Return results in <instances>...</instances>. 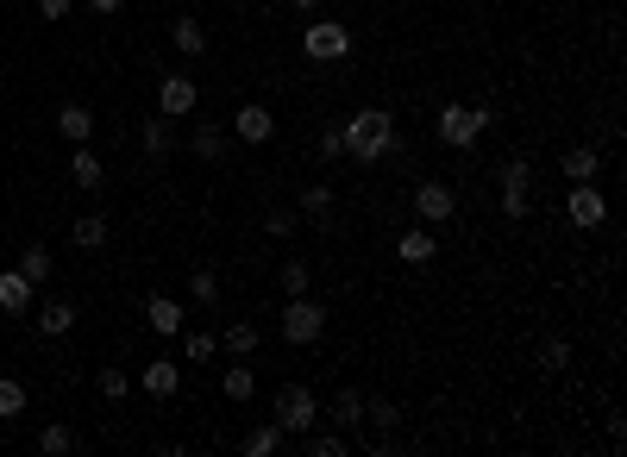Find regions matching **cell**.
Returning <instances> with one entry per match:
<instances>
[{
	"instance_id": "1",
	"label": "cell",
	"mask_w": 627,
	"mask_h": 457,
	"mask_svg": "<svg viewBox=\"0 0 627 457\" xmlns=\"http://www.w3.org/2000/svg\"><path fill=\"white\" fill-rule=\"evenodd\" d=\"M339 138H345V157H352V163H383L402 144L389 107H358L352 119H339Z\"/></svg>"
},
{
	"instance_id": "2",
	"label": "cell",
	"mask_w": 627,
	"mask_h": 457,
	"mask_svg": "<svg viewBox=\"0 0 627 457\" xmlns=\"http://www.w3.org/2000/svg\"><path fill=\"white\" fill-rule=\"evenodd\" d=\"M490 126H496V107L490 101H483V107H458V101L439 107V144H452V151H471Z\"/></svg>"
},
{
	"instance_id": "3",
	"label": "cell",
	"mask_w": 627,
	"mask_h": 457,
	"mask_svg": "<svg viewBox=\"0 0 627 457\" xmlns=\"http://www.w3.org/2000/svg\"><path fill=\"white\" fill-rule=\"evenodd\" d=\"M496 182H502V220H527V213H533V163L508 157L496 170Z\"/></svg>"
},
{
	"instance_id": "4",
	"label": "cell",
	"mask_w": 627,
	"mask_h": 457,
	"mask_svg": "<svg viewBox=\"0 0 627 457\" xmlns=\"http://www.w3.org/2000/svg\"><path fill=\"white\" fill-rule=\"evenodd\" d=\"M314 420H320L314 389H308V382H283V389H276V426H283L289 439H295V432H308Z\"/></svg>"
},
{
	"instance_id": "5",
	"label": "cell",
	"mask_w": 627,
	"mask_h": 457,
	"mask_svg": "<svg viewBox=\"0 0 627 457\" xmlns=\"http://www.w3.org/2000/svg\"><path fill=\"white\" fill-rule=\"evenodd\" d=\"M320 332H327V307L308 301V295H289L283 301V339L289 345H320Z\"/></svg>"
},
{
	"instance_id": "6",
	"label": "cell",
	"mask_w": 627,
	"mask_h": 457,
	"mask_svg": "<svg viewBox=\"0 0 627 457\" xmlns=\"http://www.w3.org/2000/svg\"><path fill=\"white\" fill-rule=\"evenodd\" d=\"M301 51L314 63H345L352 57V26H339V19H314L308 32H301Z\"/></svg>"
},
{
	"instance_id": "7",
	"label": "cell",
	"mask_w": 627,
	"mask_h": 457,
	"mask_svg": "<svg viewBox=\"0 0 627 457\" xmlns=\"http://www.w3.org/2000/svg\"><path fill=\"white\" fill-rule=\"evenodd\" d=\"M452 213H458V188H452V182L433 176V182L414 188V220H421V226H446Z\"/></svg>"
},
{
	"instance_id": "8",
	"label": "cell",
	"mask_w": 627,
	"mask_h": 457,
	"mask_svg": "<svg viewBox=\"0 0 627 457\" xmlns=\"http://www.w3.org/2000/svg\"><path fill=\"white\" fill-rule=\"evenodd\" d=\"M565 220H571V226H584V232L609 226V201H602V188H596V182H571V195H565Z\"/></svg>"
},
{
	"instance_id": "9",
	"label": "cell",
	"mask_w": 627,
	"mask_h": 457,
	"mask_svg": "<svg viewBox=\"0 0 627 457\" xmlns=\"http://www.w3.org/2000/svg\"><path fill=\"white\" fill-rule=\"evenodd\" d=\"M195 107H201L195 76H164V82H157V113H164V119H189Z\"/></svg>"
},
{
	"instance_id": "10",
	"label": "cell",
	"mask_w": 627,
	"mask_h": 457,
	"mask_svg": "<svg viewBox=\"0 0 627 457\" xmlns=\"http://www.w3.org/2000/svg\"><path fill=\"white\" fill-rule=\"evenodd\" d=\"M182 326H189V307H182L176 295H151L145 301V332H157V339H182Z\"/></svg>"
},
{
	"instance_id": "11",
	"label": "cell",
	"mask_w": 627,
	"mask_h": 457,
	"mask_svg": "<svg viewBox=\"0 0 627 457\" xmlns=\"http://www.w3.org/2000/svg\"><path fill=\"white\" fill-rule=\"evenodd\" d=\"M138 389L157 395V401H170V395L182 389V364H176V357H151V364L138 370Z\"/></svg>"
},
{
	"instance_id": "12",
	"label": "cell",
	"mask_w": 627,
	"mask_h": 457,
	"mask_svg": "<svg viewBox=\"0 0 627 457\" xmlns=\"http://www.w3.org/2000/svg\"><path fill=\"white\" fill-rule=\"evenodd\" d=\"M232 132H239V144H270V132H276V119H270V107H258V101H245L239 113H232Z\"/></svg>"
},
{
	"instance_id": "13",
	"label": "cell",
	"mask_w": 627,
	"mask_h": 457,
	"mask_svg": "<svg viewBox=\"0 0 627 457\" xmlns=\"http://www.w3.org/2000/svg\"><path fill=\"white\" fill-rule=\"evenodd\" d=\"M333 182H308V188H301V201H295V213H301V220H314V226H327L333 220Z\"/></svg>"
},
{
	"instance_id": "14",
	"label": "cell",
	"mask_w": 627,
	"mask_h": 457,
	"mask_svg": "<svg viewBox=\"0 0 627 457\" xmlns=\"http://www.w3.org/2000/svg\"><path fill=\"white\" fill-rule=\"evenodd\" d=\"M32 295H38V282H32V276H19V270L0 276V314H26Z\"/></svg>"
},
{
	"instance_id": "15",
	"label": "cell",
	"mask_w": 627,
	"mask_h": 457,
	"mask_svg": "<svg viewBox=\"0 0 627 457\" xmlns=\"http://www.w3.org/2000/svg\"><path fill=\"white\" fill-rule=\"evenodd\" d=\"M69 182L82 188V195H95V188L107 182V170H101V157L88 151V144H76V157H69Z\"/></svg>"
},
{
	"instance_id": "16",
	"label": "cell",
	"mask_w": 627,
	"mask_h": 457,
	"mask_svg": "<svg viewBox=\"0 0 627 457\" xmlns=\"http://www.w3.org/2000/svg\"><path fill=\"white\" fill-rule=\"evenodd\" d=\"M69 326H76V301H63V295H57V301H44V307H38V339H63Z\"/></svg>"
},
{
	"instance_id": "17",
	"label": "cell",
	"mask_w": 627,
	"mask_h": 457,
	"mask_svg": "<svg viewBox=\"0 0 627 457\" xmlns=\"http://www.w3.org/2000/svg\"><path fill=\"white\" fill-rule=\"evenodd\" d=\"M433 251H439V232H433V226H408V232L396 238V257H402V263H427Z\"/></svg>"
},
{
	"instance_id": "18",
	"label": "cell",
	"mask_w": 627,
	"mask_h": 457,
	"mask_svg": "<svg viewBox=\"0 0 627 457\" xmlns=\"http://www.w3.org/2000/svg\"><path fill=\"white\" fill-rule=\"evenodd\" d=\"M57 132L69 144H88V138H95V113H88L82 101H69V107H57Z\"/></svg>"
},
{
	"instance_id": "19",
	"label": "cell",
	"mask_w": 627,
	"mask_h": 457,
	"mask_svg": "<svg viewBox=\"0 0 627 457\" xmlns=\"http://www.w3.org/2000/svg\"><path fill=\"white\" fill-rule=\"evenodd\" d=\"M138 144H145V157H170L176 151V119H145V132H138Z\"/></svg>"
},
{
	"instance_id": "20",
	"label": "cell",
	"mask_w": 627,
	"mask_h": 457,
	"mask_svg": "<svg viewBox=\"0 0 627 457\" xmlns=\"http://www.w3.org/2000/svg\"><path fill=\"white\" fill-rule=\"evenodd\" d=\"M220 395H226V401H251V395H258V376H251L245 357H232V370L220 376Z\"/></svg>"
},
{
	"instance_id": "21",
	"label": "cell",
	"mask_w": 627,
	"mask_h": 457,
	"mask_svg": "<svg viewBox=\"0 0 627 457\" xmlns=\"http://www.w3.org/2000/svg\"><path fill=\"white\" fill-rule=\"evenodd\" d=\"M333 426H339V432H358V426H364V395H358V389H339V395H333Z\"/></svg>"
},
{
	"instance_id": "22",
	"label": "cell",
	"mask_w": 627,
	"mask_h": 457,
	"mask_svg": "<svg viewBox=\"0 0 627 457\" xmlns=\"http://www.w3.org/2000/svg\"><path fill=\"white\" fill-rule=\"evenodd\" d=\"M170 44H176L182 57H201V51H207V26H201V19H176V26H170Z\"/></svg>"
},
{
	"instance_id": "23",
	"label": "cell",
	"mask_w": 627,
	"mask_h": 457,
	"mask_svg": "<svg viewBox=\"0 0 627 457\" xmlns=\"http://www.w3.org/2000/svg\"><path fill=\"white\" fill-rule=\"evenodd\" d=\"M565 176L571 182H596L602 176V157L590 151V144H571V151H565Z\"/></svg>"
},
{
	"instance_id": "24",
	"label": "cell",
	"mask_w": 627,
	"mask_h": 457,
	"mask_svg": "<svg viewBox=\"0 0 627 457\" xmlns=\"http://www.w3.org/2000/svg\"><path fill=\"white\" fill-rule=\"evenodd\" d=\"M189 151H195L201 163H220V157H226V126H195Z\"/></svg>"
},
{
	"instance_id": "25",
	"label": "cell",
	"mask_w": 627,
	"mask_h": 457,
	"mask_svg": "<svg viewBox=\"0 0 627 457\" xmlns=\"http://www.w3.org/2000/svg\"><path fill=\"white\" fill-rule=\"evenodd\" d=\"M258 345H264V332H258V326H245V320L220 332V351H232V357H251Z\"/></svg>"
},
{
	"instance_id": "26",
	"label": "cell",
	"mask_w": 627,
	"mask_h": 457,
	"mask_svg": "<svg viewBox=\"0 0 627 457\" xmlns=\"http://www.w3.org/2000/svg\"><path fill=\"white\" fill-rule=\"evenodd\" d=\"M283 439H289V432L270 420V426H258V432H245V439H239V451H245V457H270V451L283 445Z\"/></svg>"
},
{
	"instance_id": "27",
	"label": "cell",
	"mask_w": 627,
	"mask_h": 457,
	"mask_svg": "<svg viewBox=\"0 0 627 457\" xmlns=\"http://www.w3.org/2000/svg\"><path fill=\"white\" fill-rule=\"evenodd\" d=\"M69 238H76L82 251H101L107 245V220H101V213H82V220L69 226Z\"/></svg>"
},
{
	"instance_id": "28",
	"label": "cell",
	"mask_w": 627,
	"mask_h": 457,
	"mask_svg": "<svg viewBox=\"0 0 627 457\" xmlns=\"http://www.w3.org/2000/svg\"><path fill=\"white\" fill-rule=\"evenodd\" d=\"M38 451L44 457H69L76 451V426H38Z\"/></svg>"
},
{
	"instance_id": "29",
	"label": "cell",
	"mask_w": 627,
	"mask_h": 457,
	"mask_svg": "<svg viewBox=\"0 0 627 457\" xmlns=\"http://www.w3.org/2000/svg\"><path fill=\"white\" fill-rule=\"evenodd\" d=\"M364 420H370V426H383V432H396V426H402V407H396V401H383V395H364Z\"/></svg>"
},
{
	"instance_id": "30",
	"label": "cell",
	"mask_w": 627,
	"mask_h": 457,
	"mask_svg": "<svg viewBox=\"0 0 627 457\" xmlns=\"http://www.w3.org/2000/svg\"><path fill=\"white\" fill-rule=\"evenodd\" d=\"M276 282H283V301H289V295H308V282H314V270H308V263H301V257H289V263H283V270H276Z\"/></svg>"
},
{
	"instance_id": "31",
	"label": "cell",
	"mask_w": 627,
	"mask_h": 457,
	"mask_svg": "<svg viewBox=\"0 0 627 457\" xmlns=\"http://www.w3.org/2000/svg\"><path fill=\"white\" fill-rule=\"evenodd\" d=\"M19 414H26V382L0 376V420H19Z\"/></svg>"
},
{
	"instance_id": "32",
	"label": "cell",
	"mask_w": 627,
	"mask_h": 457,
	"mask_svg": "<svg viewBox=\"0 0 627 457\" xmlns=\"http://www.w3.org/2000/svg\"><path fill=\"white\" fill-rule=\"evenodd\" d=\"M19 276H32V282L51 276V245H26L19 251Z\"/></svg>"
},
{
	"instance_id": "33",
	"label": "cell",
	"mask_w": 627,
	"mask_h": 457,
	"mask_svg": "<svg viewBox=\"0 0 627 457\" xmlns=\"http://www.w3.org/2000/svg\"><path fill=\"white\" fill-rule=\"evenodd\" d=\"M264 232H270V238H295V232H301V213H295V207H270V213H264Z\"/></svg>"
},
{
	"instance_id": "34",
	"label": "cell",
	"mask_w": 627,
	"mask_h": 457,
	"mask_svg": "<svg viewBox=\"0 0 627 457\" xmlns=\"http://www.w3.org/2000/svg\"><path fill=\"white\" fill-rule=\"evenodd\" d=\"M533 357H540V370H565V364H571V345H565V339H552V332H546V339H540V351H533Z\"/></svg>"
},
{
	"instance_id": "35",
	"label": "cell",
	"mask_w": 627,
	"mask_h": 457,
	"mask_svg": "<svg viewBox=\"0 0 627 457\" xmlns=\"http://www.w3.org/2000/svg\"><path fill=\"white\" fill-rule=\"evenodd\" d=\"M189 301L214 307V301H220V276H214V270H195V276H189Z\"/></svg>"
},
{
	"instance_id": "36",
	"label": "cell",
	"mask_w": 627,
	"mask_h": 457,
	"mask_svg": "<svg viewBox=\"0 0 627 457\" xmlns=\"http://www.w3.org/2000/svg\"><path fill=\"white\" fill-rule=\"evenodd\" d=\"M182 345H189V364H207V357L220 351V339H214V332H189V326H182Z\"/></svg>"
},
{
	"instance_id": "37",
	"label": "cell",
	"mask_w": 627,
	"mask_h": 457,
	"mask_svg": "<svg viewBox=\"0 0 627 457\" xmlns=\"http://www.w3.org/2000/svg\"><path fill=\"white\" fill-rule=\"evenodd\" d=\"M95 382H101V395H107V401H126V395H132V376H126V370H101Z\"/></svg>"
},
{
	"instance_id": "38",
	"label": "cell",
	"mask_w": 627,
	"mask_h": 457,
	"mask_svg": "<svg viewBox=\"0 0 627 457\" xmlns=\"http://www.w3.org/2000/svg\"><path fill=\"white\" fill-rule=\"evenodd\" d=\"M308 451L314 457H339L345 451V432H320V439H308Z\"/></svg>"
},
{
	"instance_id": "39",
	"label": "cell",
	"mask_w": 627,
	"mask_h": 457,
	"mask_svg": "<svg viewBox=\"0 0 627 457\" xmlns=\"http://www.w3.org/2000/svg\"><path fill=\"white\" fill-rule=\"evenodd\" d=\"M314 144H320V157H345V138H339V126H327Z\"/></svg>"
},
{
	"instance_id": "40",
	"label": "cell",
	"mask_w": 627,
	"mask_h": 457,
	"mask_svg": "<svg viewBox=\"0 0 627 457\" xmlns=\"http://www.w3.org/2000/svg\"><path fill=\"white\" fill-rule=\"evenodd\" d=\"M38 13L44 19H69V0H38Z\"/></svg>"
},
{
	"instance_id": "41",
	"label": "cell",
	"mask_w": 627,
	"mask_h": 457,
	"mask_svg": "<svg viewBox=\"0 0 627 457\" xmlns=\"http://www.w3.org/2000/svg\"><path fill=\"white\" fill-rule=\"evenodd\" d=\"M88 7H95V13H120L126 0H88Z\"/></svg>"
},
{
	"instance_id": "42",
	"label": "cell",
	"mask_w": 627,
	"mask_h": 457,
	"mask_svg": "<svg viewBox=\"0 0 627 457\" xmlns=\"http://www.w3.org/2000/svg\"><path fill=\"white\" fill-rule=\"evenodd\" d=\"M289 7H295V13H314V7H320V0H289Z\"/></svg>"
}]
</instances>
